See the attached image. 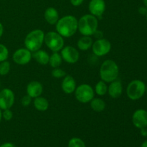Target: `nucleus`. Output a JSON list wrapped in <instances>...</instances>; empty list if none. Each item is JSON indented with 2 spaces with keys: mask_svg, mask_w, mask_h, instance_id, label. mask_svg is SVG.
Masks as SVG:
<instances>
[{
  "mask_svg": "<svg viewBox=\"0 0 147 147\" xmlns=\"http://www.w3.org/2000/svg\"><path fill=\"white\" fill-rule=\"evenodd\" d=\"M78 20L73 15H66L59 19L56 23V30L63 37H70L78 31Z\"/></svg>",
  "mask_w": 147,
  "mask_h": 147,
  "instance_id": "obj_1",
  "label": "nucleus"
},
{
  "mask_svg": "<svg viewBox=\"0 0 147 147\" xmlns=\"http://www.w3.org/2000/svg\"><path fill=\"white\" fill-rule=\"evenodd\" d=\"M98 22L97 17L90 14H85L78 22V30L83 36H91L97 31Z\"/></svg>",
  "mask_w": 147,
  "mask_h": 147,
  "instance_id": "obj_2",
  "label": "nucleus"
},
{
  "mask_svg": "<svg viewBox=\"0 0 147 147\" xmlns=\"http://www.w3.org/2000/svg\"><path fill=\"white\" fill-rule=\"evenodd\" d=\"M99 75L102 80L106 83H111L118 78L119 67L113 60H106L102 63L99 70Z\"/></svg>",
  "mask_w": 147,
  "mask_h": 147,
  "instance_id": "obj_3",
  "label": "nucleus"
},
{
  "mask_svg": "<svg viewBox=\"0 0 147 147\" xmlns=\"http://www.w3.org/2000/svg\"><path fill=\"white\" fill-rule=\"evenodd\" d=\"M45 33L42 30H34L29 32L24 39V45L32 53L40 50L44 43Z\"/></svg>",
  "mask_w": 147,
  "mask_h": 147,
  "instance_id": "obj_4",
  "label": "nucleus"
},
{
  "mask_svg": "<svg viewBox=\"0 0 147 147\" xmlns=\"http://www.w3.org/2000/svg\"><path fill=\"white\" fill-rule=\"evenodd\" d=\"M146 91V85L142 80H134L128 85L126 94L132 100H136L142 98Z\"/></svg>",
  "mask_w": 147,
  "mask_h": 147,
  "instance_id": "obj_5",
  "label": "nucleus"
},
{
  "mask_svg": "<svg viewBox=\"0 0 147 147\" xmlns=\"http://www.w3.org/2000/svg\"><path fill=\"white\" fill-rule=\"evenodd\" d=\"M44 42L53 52H59L64 47L63 37L57 32H49L45 34Z\"/></svg>",
  "mask_w": 147,
  "mask_h": 147,
  "instance_id": "obj_6",
  "label": "nucleus"
},
{
  "mask_svg": "<svg viewBox=\"0 0 147 147\" xmlns=\"http://www.w3.org/2000/svg\"><path fill=\"white\" fill-rule=\"evenodd\" d=\"M95 91L88 84H81L76 88L75 96L76 100L81 103H88L94 98Z\"/></svg>",
  "mask_w": 147,
  "mask_h": 147,
  "instance_id": "obj_7",
  "label": "nucleus"
},
{
  "mask_svg": "<svg viewBox=\"0 0 147 147\" xmlns=\"http://www.w3.org/2000/svg\"><path fill=\"white\" fill-rule=\"evenodd\" d=\"M92 50L95 55L101 57L107 55L111 50V44L108 40L104 38L98 39L93 43Z\"/></svg>",
  "mask_w": 147,
  "mask_h": 147,
  "instance_id": "obj_8",
  "label": "nucleus"
},
{
  "mask_svg": "<svg viewBox=\"0 0 147 147\" xmlns=\"http://www.w3.org/2000/svg\"><path fill=\"white\" fill-rule=\"evenodd\" d=\"M15 100L14 93L11 89L4 88L0 90V109L1 111L10 109Z\"/></svg>",
  "mask_w": 147,
  "mask_h": 147,
  "instance_id": "obj_9",
  "label": "nucleus"
},
{
  "mask_svg": "<svg viewBox=\"0 0 147 147\" xmlns=\"http://www.w3.org/2000/svg\"><path fill=\"white\" fill-rule=\"evenodd\" d=\"M32 58V53L25 48H20L16 50L12 55V60L16 64L20 65H27Z\"/></svg>",
  "mask_w": 147,
  "mask_h": 147,
  "instance_id": "obj_10",
  "label": "nucleus"
},
{
  "mask_svg": "<svg viewBox=\"0 0 147 147\" xmlns=\"http://www.w3.org/2000/svg\"><path fill=\"white\" fill-rule=\"evenodd\" d=\"M62 58L69 64H75L77 63L80 57L78 50L73 46H66L61 50Z\"/></svg>",
  "mask_w": 147,
  "mask_h": 147,
  "instance_id": "obj_11",
  "label": "nucleus"
},
{
  "mask_svg": "<svg viewBox=\"0 0 147 147\" xmlns=\"http://www.w3.org/2000/svg\"><path fill=\"white\" fill-rule=\"evenodd\" d=\"M132 122L137 129L147 127V111L144 109H138L132 116Z\"/></svg>",
  "mask_w": 147,
  "mask_h": 147,
  "instance_id": "obj_12",
  "label": "nucleus"
},
{
  "mask_svg": "<svg viewBox=\"0 0 147 147\" xmlns=\"http://www.w3.org/2000/svg\"><path fill=\"white\" fill-rule=\"evenodd\" d=\"M88 10L92 15L96 17H101L106 10V2L104 0H90Z\"/></svg>",
  "mask_w": 147,
  "mask_h": 147,
  "instance_id": "obj_13",
  "label": "nucleus"
},
{
  "mask_svg": "<svg viewBox=\"0 0 147 147\" xmlns=\"http://www.w3.org/2000/svg\"><path fill=\"white\" fill-rule=\"evenodd\" d=\"M43 86L41 83L38 81H32L27 85V93L31 98H35L40 96L42 93Z\"/></svg>",
  "mask_w": 147,
  "mask_h": 147,
  "instance_id": "obj_14",
  "label": "nucleus"
},
{
  "mask_svg": "<svg viewBox=\"0 0 147 147\" xmlns=\"http://www.w3.org/2000/svg\"><path fill=\"white\" fill-rule=\"evenodd\" d=\"M123 92V86L120 80L116 79L114 81L110 83L108 87V93L112 98H118L120 97Z\"/></svg>",
  "mask_w": 147,
  "mask_h": 147,
  "instance_id": "obj_15",
  "label": "nucleus"
},
{
  "mask_svg": "<svg viewBox=\"0 0 147 147\" xmlns=\"http://www.w3.org/2000/svg\"><path fill=\"white\" fill-rule=\"evenodd\" d=\"M62 90L66 94L74 93L76 89V82L71 76H65L61 84Z\"/></svg>",
  "mask_w": 147,
  "mask_h": 147,
  "instance_id": "obj_16",
  "label": "nucleus"
},
{
  "mask_svg": "<svg viewBox=\"0 0 147 147\" xmlns=\"http://www.w3.org/2000/svg\"><path fill=\"white\" fill-rule=\"evenodd\" d=\"M44 17L48 24L54 25L59 20L58 11L54 7H48L45 11Z\"/></svg>",
  "mask_w": 147,
  "mask_h": 147,
  "instance_id": "obj_17",
  "label": "nucleus"
},
{
  "mask_svg": "<svg viewBox=\"0 0 147 147\" xmlns=\"http://www.w3.org/2000/svg\"><path fill=\"white\" fill-rule=\"evenodd\" d=\"M32 57L40 65H45L48 64L50 60V55L45 50H38L32 53Z\"/></svg>",
  "mask_w": 147,
  "mask_h": 147,
  "instance_id": "obj_18",
  "label": "nucleus"
},
{
  "mask_svg": "<svg viewBox=\"0 0 147 147\" xmlns=\"http://www.w3.org/2000/svg\"><path fill=\"white\" fill-rule=\"evenodd\" d=\"M93 43V40L90 36H83L78 41L77 46L80 50L86 51L92 47Z\"/></svg>",
  "mask_w": 147,
  "mask_h": 147,
  "instance_id": "obj_19",
  "label": "nucleus"
},
{
  "mask_svg": "<svg viewBox=\"0 0 147 147\" xmlns=\"http://www.w3.org/2000/svg\"><path fill=\"white\" fill-rule=\"evenodd\" d=\"M34 106L36 110L39 111H45L49 108V102L48 100L44 97L38 96L35 98L34 100Z\"/></svg>",
  "mask_w": 147,
  "mask_h": 147,
  "instance_id": "obj_20",
  "label": "nucleus"
},
{
  "mask_svg": "<svg viewBox=\"0 0 147 147\" xmlns=\"http://www.w3.org/2000/svg\"><path fill=\"white\" fill-rule=\"evenodd\" d=\"M90 107L94 111L96 112H101L104 111L106 109V103L103 100L99 98H93L90 100Z\"/></svg>",
  "mask_w": 147,
  "mask_h": 147,
  "instance_id": "obj_21",
  "label": "nucleus"
},
{
  "mask_svg": "<svg viewBox=\"0 0 147 147\" xmlns=\"http://www.w3.org/2000/svg\"><path fill=\"white\" fill-rule=\"evenodd\" d=\"M63 58L62 56L58 52H53V54L50 56V60H49V63L50 65L53 68L59 67L60 65L62 64Z\"/></svg>",
  "mask_w": 147,
  "mask_h": 147,
  "instance_id": "obj_22",
  "label": "nucleus"
},
{
  "mask_svg": "<svg viewBox=\"0 0 147 147\" xmlns=\"http://www.w3.org/2000/svg\"><path fill=\"white\" fill-rule=\"evenodd\" d=\"M94 91L96 94L100 96L106 95L108 92V86L106 85V82L102 80L98 82L95 86Z\"/></svg>",
  "mask_w": 147,
  "mask_h": 147,
  "instance_id": "obj_23",
  "label": "nucleus"
},
{
  "mask_svg": "<svg viewBox=\"0 0 147 147\" xmlns=\"http://www.w3.org/2000/svg\"><path fill=\"white\" fill-rule=\"evenodd\" d=\"M10 69H11V65L9 62L7 60L1 62L0 63V76H7L9 73Z\"/></svg>",
  "mask_w": 147,
  "mask_h": 147,
  "instance_id": "obj_24",
  "label": "nucleus"
},
{
  "mask_svg": "<svg viewBox=\"0 0 147 147\" xmlns=\"http://www.w3.org/2000/svg\"><path fill=\"white\" fill-rule=\"evenodd\" d=\"M67 147H86L85 142L80 138L74 137L70 139Z\"/></svg>",
  "mask_w": 147,
  "mask_h": 147,
  "instance_id": "obj_25",
  "label": "nucleus"
},
{
  "mask_svg": "<svg viewBox=\"0 0 147 147\" xmlns=\"http://www.w3.org/2000/svg\"><path fill=\"white\" fill-rule=\"evenodd\" d=\"M9 57V50L4 45L0 44V63L5 61Z\"/></svg>",
  "mask_w": 147,
  "mask_h": 147,
  "instance_id": "obj_26",
  "label": "nucleus"
},
{
  "mask_svg": "<svg viewBox=\"0 0 147 147\" xmlns=\"http://www.w3.org/2000/svg\"><path fill=\"white\" fill-rule=\"evenodd\" d=\"M52 76L55 78H61L65 77L66 76V73L62 69L56 67V68L53 69V71H52Z\"/></svg>",
  "mask_w": 147,
  "mask_h": 147,
  "instance_id": "obj_27",
  "label": "nucleus"
},
{
  "mask_svg": "<svg viewBox=\"0 0 147 147\" xmlns=\"http://www.w3.org/2000/svg\"><path fill=\"white\" fill-rule=\"evenodd\" d=\"M1 115H2V118L7 121L11 120L13 118V113L10 109H5L3 110L1 112Z\"/></svg>",
  "mask_w": 147,
  "mask_h": 147,
  "instance_id": "obj_28",
  "label": "nucleus"
},
{
  "mask_svg": "<svg viewBox=\"0 0 147 147\" xmlns=\"http://www.w3.org/2000/svg\"><path fill=\"white\" fill-rule=\"evenodd\" d=\"M32 98L30 97L28 95H26V96H24L21 99V104L24 107H27V106H30V103L32 102Z\"/></svg>",
  "mask_w": 147,
  "mask_h": 147,
  "instance_id": "obj_29",
  "label": "nucleus"
},
{
  "mask_svg": "<svg viewBox=\"0 0 147 147\" xmlns=\"http://www.w3.org/2000/svg\"><path fill=\"white\" fill-rule=\"evenodd\" d=\"M70 1L72 5L74 7H79L83 4L84 0H70Z\"/></svg>",
  "mask_w": 147,
  "mask_h": 147,
  "instance_id": "obj_30",
  "label": "nucleus"
},
{
  "mask_svg": "<svg viewBox=\"0 0 147 147\" xmlns=\"http://www.w3.org/2000/svg\"><path fill=\"white\" fill-rule=\"evenodd\" d=\"M138 11H139V14H142V15H146L147 13V7H145V6L144 7H140Z\"/></svg>",
  "mask_w": 147,
  "mask_h": 147,
  "instance_id": "obj_31",
  "label": "nucleus"
},
{
  "mask_svg": "<svg viewBox=\"0 0 147 147\" xmlns=\"http://www.w3.org/2000/svg\"><path fill=\"white\" fill-rule=\"evenodd\" d=\"M0 147H17L14 144L10 143V142H7V143H4L3 144L0 145Z\"/></svg>",
  "mask_w": 147,
  "mask_h": 147,
  "instance_id": "obj_32",
  "label": "nucleus"
},
{
  "mask_svg": "<svg viewBox=\"0 0 147 147\" xmlns=\"http://www.w3.org/2000/svg\"><path fill=\"white\" fill-rule=\"evenodd\" d=\"M140 130H141V134H142V136H144V137L147 136V127L142 128V129H141Z\"/></svg>",
  "mask_w": 147,
  "mask_h": 147,
  "instance_id": "obj_33",
  "label": "nucleus"
},
{
  "mask_svg": "<svg viewBox=\"0 0 147 147\" xmlns=\"http://www.w3.org/2000/svg\"><path fill=\"white\" fill-rule=\"evenodd\" d=\"M3 33H4V26L0 22V37L3 35Z\"/></svg>",
  "mask_w": 147,
  "mask_h": 147,
  "instance_id": "obj_34",
  "label": "nucleus"
},
{
  "mask_svg": "<svg viewBox=\"0 0 147 147\" xmlns=\"http://www.w3.org/2000/svg\"><path fill=\"white\" fill-rule=\"evenodd\" d=\"M141 147H147V140L144 141L141 145Z\"/></svg>",
  "mask_w": 147,
  "mask_h": 147,
  "instance_id": "obj_35",
  "label": "nucleus"
},
{
  "mask_svg": "<svg viewBox=\"0 0 147 147\" xmlns=\"http://www.w3.org/2000/svg\"><path fill=\"white\" fill-rule=\"evenodd\" d=\"M143 3L145 7H147V0H143Z\"/></svg>",
  "mask_w": 147,
  "mask_h": 147,
  "instance_id": "obj_36",
  "label": "nucleus"
},
{
  "mask_svg": "<svg viewBox=\"0 0 147 147\" xmlns=\"http://www.w3.org/2000/svg\"><path fill=\"white\" fill-rule=\"evenodd\" d=\"M1 109H0V122H1V119H2V115H1Z\"/></svg>",
  "mask_w": 147,
  "mask_h": 147,
  "instance_id": "obj_37",
  "label": "nucleus"
},
{
  "mask_svg": "<svg viewBox=\"0 0 147 147\" xmlns=\"http://www.w3.org/2000/svg\"><path fill=\"white\" fill-rule=\"evenodd\" d=\"M145 93H146L147 94V86H146V91H145Z\"/></svg>",
  "mask_w": 147,
  "mask_h": 147,
  "instance_id": "obj_38",
  "label": "nucleus"
},
{
  "mask_svg": "<svg viewBox=\"0 0 147 147\" xmlns=\"http://www.w3.org/2000/svg\"><path fill=\"white\" fill-rule=\"evenodd\" d=\"M146 21H147V13H146Z\"/></svg>",
  "mask_w": 147,
  "mask_h": 147,
  "instance_id": "obj_39",
  "label": "nucleus"
},
{
  "mask_svg": "<svg viewBox=\"0 0 147 147\" xmlns=\"http://www.w3.org/2000/svg\"></svg>",
  "mask_w": 147,
  "mask_h": 147,
  "instance_id": "obj_40",
  "label": "nucleus"
}]
</instances>
